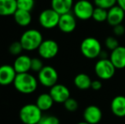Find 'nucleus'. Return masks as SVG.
Segmentation results:
<instances>
[{"instance_id": "6ab92c4d", "label": "nucleus", "mask_w": 125, "mask_h": 124, "mask_svg": "<svg viewBox=\"0 0 125 124\" xmlns=\"http://www.w3.org/2000/svg\"><path fill=\"white\" fill-rule=\"evenodd\" d=\"M17 10L16 0H0V16L14 15Z\"/></svg>"}, {"instance_id": "39448f33", "label": "nucleus", "mask_w": 125, "mask_h": 124, "mask_svg": "<svg viewBox=\"0 0 125 124\" xmlns=\"http://www.w3.org/2000/svg\"><path fill=\"white\" fill-rule=\"evenodd\" d=\"M116 67L110 59H100L94 65V73L100 80H110L116 72Z\"/></svg>"}, {"instance_id": "7ed1b4c3", "label": "nucleus", "mask_w": 125, "mask_h": 124, "mask_svg": "<svg viewBox=\"0 0 125 124\" xmlns=\"http://www.w3.org/2000/svg\"><path fill=\"white\" fill-rule=\"evenodd\" d=\"M80 51L85 58L94 60L100 57L102 52L101 43L94 37H88L82 41L80 44Z\"/></svg>"}, {"instance_id": "dca6fc26", "label": "nucleus", "mask_w": 125, "mask_h": 124, "mask_svg": "<svg viewBox=\"0 0 125 124\" xmlns=\"http://www.w3.org/2000/svg\"><path fill=\"white\" fill-rule=\"evenodd\" d=\"M111 111L117 117H125V96L117 95L111 101Z\"/></svg>"}, {"instance_id": "4468645a", "label": "nucleus", "mask_w": 125, "mask_h": 124, "mask_svg": "<svg viewBox=\"0 0 125 124\" xmlns=\"http://www.w3.org/2000/svg\"><path fill=\"white\" fill-rule=\"evenodd\" d=\"M125 18V11L118 5H115L107 10L106 22L112 27L122 24Z\"/></svg>"}, {"instance_id": "6e6552de", "label": "nucleus", "mask_w": 125, "mask_h": 124, "mask_svg": "<svg viewBox=\"0 0 125 124\" xmlns=\"http://www.w3.org/2000/svg\"><path fill=\"white\" fill-rule=\"evenodd\" d=\"M61 15L58 14L52 8L46 9L40 13L38 16V22L44 29H53L58 27Z\"/></svg>"}, {"instance_id": "0eeeda50", "label": "nucleus", "mask_w": 125, "mask_h": 124, "mask_svg": "<svg viewBox=\"0 0 125 124\" xmlns=\"http://www.w3.org/2000/svg\"><path fill=\"white\" fill-rule=\"evenodd\" d=\"M59 79L58 72L53 66H44L38 73V83L46 88H51L55 85Z\"/></svg>"}, {"instance_id": "f8f14e48", "label": "nucleus", "mask_w": 125, "mask_h": 124, "mask_svg": "<svg viewBox=\"0 0 125 124\" xmlns=\"http://www.w3.org/2000/svg\"><path fill=\"white\" fill-rule=\"evenodd\" d=\"M83 117L86 123L89 124H98L102 119V111L97 105H90L83 111Z\"/></svg>"}, {"instance_id": "f03ea898", "label": "nucleus", "mask_w": 125, "mask_h": 124, "mask_svg": "<svg viewBox=\"0 0 125 124\" xmlns=\"http://www.w3.org/2000/svg\"><path fill=\"white\" fill-rule=\"evenodd\" d=\"M43 41V35L37 29L26 30L22 33L20 38L23 49L26 51H34L38 49Z\"/></svg>"}, {"instance_id": "a211bd4d", "label": "nucleus", "mask_w": 125, "mask_h": 124, "mask_svg": "<svg viewBox=\"0 0 125 124\" xmlns=\"http://www.w3.org/2000/svg\"><path fill=\"white\" fill-rule=\"evenodd\" d=\"M73 5V0H51V8L60 15L71 12Z\"/></svg>"}, {"instance_id": "473e14b6", "label": "nucleus", "mask_w": 125, "mask_h": 124, "mask_svg": "<svg viewBox=\"0 0 125 124\" xmlns=\"http://www.w3.org/2000/svg\"><path fill=\"white\" fill-rule=\"evenodd\" d=\"M117 4L125 11V0H117Z\"/></svg>"}, {"instance_id": "c756f323", "label": "nucleus", "mask_w": 125, "mask_h": 124, "mask_svg": "<svg viewBox=\"0 0 125 124\" xmlns=\"http://www.w3.org/2000/svg\"><path fill=\"white\" fill-rule=\"evenodd\" d=\"M43 60L39 58H31V71L34 72H39L43 68Z\"/></svg>"}, {"instance_id": "cd10ccee", "label": "nucleus", "mask_w": 125, "mask_h": 124, "mask_svg": "<svg viewBox=\"0 0 125 124\" xmlns=\"http://www.w3.org/2000/svg\"><path fill=\"white\" fill-rule=\"evenodd\" d=\"M105 45L106 47V48H108L109 50L112 51L115 48H117L119 46L118 40L115 38V37H107L105 40Z\"/></svg>"}, {"instance_id": "f257e3e1", "label": "nucleus", "mask_w": 125, "mask_h": 124, "mask_svg": "<svg viewBox=\"0 0 125 124\" xmlns=\"http://www.w3.org/2000/svg\"><path fill=\"white\" fill-rule=\"evenodd\" d=\"M13 85L19 93L30 94L34 93L38 88V80L29 72L19 73L15 76Z\"/></svg>"}, {"instance_id": "393cba45", "label": "nucleus", "mask_w": 125, "mask_h": 124, "mask_svg": "<svg viewBox=\"0 0 125 124\" xmlns=\"http://www.w3.org/2000/svg\"><path fill=\"white\" fill-rule=\"evenodd\" d=\"M18 10L30 11L33 10L35 5V0H16Z\"/></svg>"}, {"instance_id": "ddd939ff", "label": "nucleus", "mask_w": 125, "mask_h": 124, "mask_svg": "<svg viewBox=\"0 0 125 124\" xmlns=\"http://www.w3.org/2000/svg\"><path fill=\"white\" fill-rule=\"evenodd\" d=\"M17 72L15 71L13 66L3 65L0 66V85L8 86L12 83L15 79Z\"/></svg>"}, {"instance_id": "9d476101", "label": "nucleus", "mask_w": 125, "mask_h": 124, "mask_svg": "<svg viewBox=\"0 0 125 124\" xmlns=\"http://www.w3.org/2000/svg\"><path fill=\"white\" fill-rule=\"evenodd\" d=\"M50 94L54 99V103L64 104V102L71 96L69 88L61 83H56L50 89Z\"/></svg>"}, {"instance_id": "5701e85b", "label": "nucleus", "mask_w": 125, "mask_h": 124, "mask_svg": "<svg viewBox=\"0 0 125 124\" xmlns=\"http://www.w3.org/2000/svg\"><path fill=\"white\" fill-rule=\"evenodd\" d=\"M92 19L94 21L98 23H102L104 21H106L107 20V10L101 8L94 7V12H93Z\"/></svg>"}, {"instance_id": "2eb2a0df", "label": "nucleus", "mask_w": 125, "mask_h": 124, "mask_svg": "<svg viewBox=\"0 0 125 124\" xmlns=\"http://www.w3.org/2000/svg\"><path fill=\"white\" fill-rule=\"evenodd\" d=\"M116 69H124L125 68V47L119 45L117 48L111 51L109 57Z\"/></svg>"}, {"instance_id": "b1692460", "label": "nucleus", "mask_w": 125, "mask_h": 124, "mask_svg": "<svg viewBox=\"0 0 125 124\" xmlns=\"http://www.w3.org/2000/svg\"><path fill=\"white\" fill-rule=\"evenodd\" d=\"M117 0H94V4L95 7L101 8L104 10H110L113 6L117 5Z\"/></svg>"}, {"instance_id": "412c9836", "label": "nucleus", "mask_w": 125, "mask_h": 124, "mask_svg": "<svg viewBox=\"0 0 125 124\" xmlns=\"http://www.w3.org/2000/svg\"><path fill=\"white\" fill-rule=\"evenodd\" d=\"M13 16L15 23L20 27H28L31 22V15L30 11L17 10Z\"/></svg>"}, {"instance_id": "72a5a7b5", "label": "nucleus", "mask_w": 125, "mask_h": 124, "mask_svg": "<svg viewBox=\"0 0 125 124\" xmlns=\"http://www.w3.org/2000/svg\"><path fill=\"white\" fill-rule=\"evenodd\" d=\"M77 124H89V123H86V122H80V123H77Z\"/></svg>"}, {"instance_id": "a878e982", "label": "nucleus", "mask_w": 125, "mask_h": 124, "mask_svg": "<svg viewBox=\"0 0 125 124\" xmlns=\"http://www.w3.org/2000/svg\"><path fill=\"white\" fill-rule=\"evenodd\" d=\"M23 47H22L21 43L20 41H15L12 43L9 47V52L10 55H15V56H19L21 55L22 51H23Z\"/></svg>"}, {"instance_id": "2f4dec72", "label": "nucleus", "mask_w": 125, "mask_h": 124, "mask_svg": "<svg viewBox=\"0 0 125 124\" xmlns=\"http://www.w3.org/2000/svg\"><path fill=\"white\" fill-rule=\"evenodd\" d=\"M102 82L100 80H94L91 83V88L94 91H99L102 88Z\"/></svg>"}, {"instance_id": "aec40b11", "label": "nucleus", "mask_w": 125, "mask_h": 124, "mask_svg": "<svg viewBox=\"0 0 125 124\" xmlns=\"http://www.w3.org/2000/svg\"><path fill=\"white\" fill-rule=\"evenodd\" d=\"M73 83L76 88H78L79 90H88L91 88L92 80L90 76L86 73H78L75 76Z\"/></svg>"}, {"instance_id": "7c9ffc66", "label": "nucleus", "mask_w": 125, "mask_h": 124, "mask_svg": "<svg viewBox=\"0 0 125 124\" xmlns=\"http://www.w3.org/2000/svg\"><path fill=\"white\" fill-rule=\"evenodd\" d=\"M113 33L117 37H122L125 33V27L122 24H119L113 27Z\"/></svg>"}, {"instance_id": "9b49d317", "label": "nucleus", "mask_w": 125, "mask_h": 124, "mask_svg": "<svg viewBox=\"0 0 125 124\" xmlns=\"http://www.w3.org/2000/svg\"><path fill=\"white\" fill-rule=\"evenodd\" d=\"M77 27V19L75 15L69 13L61 15L58 24V28L64 33H71L76 29Z\"/></svg>"}, {"instance_id": "bb28decb", "label": "nucleus", "mask_w": 125, "mask_h": 124, "mask_svg": "<svg viewBox=\"0 0 125 124\" xmlns=\"http://www.w3.org/2000/svg\"><path fill=\"white\" fill-rule=\"evenodd\" d=\"M63 105H64L65 109L67 111H70V112H74L78 108V102L75 99L71 97L68 99H66Z\"/></svg>"}, {"instance_id": "f3484780", "label": "nucleus", "mask_w": 125, "mask_h": 124, "mask_svg": "<svg viewBox=\"0 0 125 124\" xmlns=\"http://www.w3.org/2000/svg\"><path fill=\"white\" fill-rule=\"evenodd\" d=\"M31 58H30L28 55H21L15 58L13 66L17 74L29 72V71H31Z\"/></svg>"}, {"instance_id": "c85d7f7f", "label": "nucleus", "mask_w": 125, "mask_h": 124, "mask_svg": "<svg viewBox=\"0 0 125 124\" xmlns=\"http://www.w3.org/2000/svg\"><path fill=\"white\" fill-rule=\"evenodd\" d=\"M38 124H61V123L57 116L53 115H46L43 116Z\"/></svg>"}, {"instance_id": "1a4fd4ad", "label": "nucleus", "mask_w": 125, "mask_h": 124, "mask_svg": "<svg viewBox=\"0 0 125 124\" xmlns=\"http://www.w3.org/2000/svg\"><path fill=\"white\" fill-rule=\"evenodd\" d=\"M38 55L44 60H50L57 55L59 52V45L53 39L43 40L38 48Z\"/></svg>"}, {"instance_id": "4be33fe9", "label": "nucleus", "mask_w": 125, "mask_h": 124, "mask_svg": "<svg viewBox=\"0 0 125 124\" xmlns=\"http://www.w3.org/2000/svg\"><path fill=\"white\" fill-rule=\"evenodd\" d=\"M54 103V101L52 99L50 93L41 94L37 98L36 100V105L42 111H47L50 109H51Z\"/></svg>"}, {"instance_id": "20e7f679", "label": "nucleus", "mask_w": 125, "mask_h": 124, "mask_svg": "<svg viewBox=\"0 0 125 124\" xmlns=\"http://www.w3.org/2000/svg\"><path fill=\"white\" fill-rule=\"evenodd\" d=\"M19 117L24 124H38L43 117V111L36 104H27L20 110Z\"/></svg>"}, {"instance_id": "423d86ee", "label": "nucleus", "mask_w": 125, "mask_h": 124, "mask_svg": "<svg viewBox=\"0 0 125 124\" xmlns=\"http://www.w3.org/2000/svg\"><path fill=\"white\" fill-rule=\"evenodd\" d=\"M94 6L89 0H78L73 8V15L78 20H88L92 18Z\"/></svg>"}]
</instances>
